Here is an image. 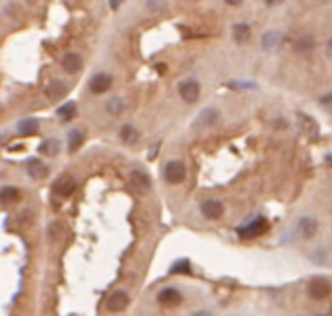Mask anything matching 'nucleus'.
I'll use <instances>...</instances> for the list:
<instances>
[{
	"instance_id": "obj_3",
	"label": "nucleus",
	"mask_w": 332,
	"mask_h": 316,
	"mask_svg": "<svg viewBox=\"0 0 332 316\" xmlns=\"http://www.w3.org/2000/svg\"><path fill=\"white\" fill-rule=\"evenodd\" d=\"M319 231V221L311 215H303L299 217V221L295 223V233L301 241H311Z\"/></svg>"
},
{
	"instance_id": "obj_10",
	"label": "nucleus",
	"mask_w": 332,
	"mask_h": 316,
	"mask_svg": "<svg viewBox=\"0 0 332 316\" xmlns=\"http://www.w3.org/2000/svg\"><path fill=\"white\" fill-rule=\"evenodd\" d=\"M157 301H159V305H163V307H177V305L183 303V295H181V291L175 289V287H165V289L159 291Z\"/></svg>"
},
{
	"instance_id": "obj_37",
	"label": "nucleus",
	"mask_w": 332,
	"mask_h": 316,
	"mask_svg": "<svg viewBox=\"0 0 332 316\" xmlns=\"http://www.w3.org/2000/svg\"><path fill=\"white\" fill-rule=\"evenodd\" d=\"M319 316H325V315H319Z\"/></svg>"
},
{
	"instance_id": "obj_12",
	"label": "nucleus",
	"mask_w": 332,
	"mask_h": 316,
	"mask_svg": "<svg viewBox=\"0 0 332 316\" xmlns=\"http://www.w3.org/2000/svg\"><path fill=\"white\" fill-rule=\"evenodd\" d=\"M53 190H55V194L57 196H63V198H68V196H72L74 194V190H76V182L72 177H61L59 181L53 184Z\"/></svg>"
},
{
	"instance_id": "obj_20",
	"label": "nucleus",
	"mask_w": 332,
	"mask_h": 316,
	"mask_svg": "<svg viewBox=\"0 0 332 316\" xmlns=\"http://www.w3.org/2000/svg\"><path fill=\"white\" fill-rule=\"evenodd\" d=\"M297 118H299V126H301V130H303L307 136L319 134V126H317L315 118H311V116H307V114H303V113L297 114Z\"/></svg>"
},
{
	"instance_id": "obj_1",
	"label": "nucleus",
	"mask_w": 332,
	"mask_h": 316,
	"mask_svg": "<svg viewBox=\"0 0 332 316\" xmlns=\"http://www.w3.org/2000/svg\"><path fill=\"white\" fill-rule=\"evenodd\" d=\"M163 177L169 184H181V182L187 179V167L183 161L179 159H173V161H167L165 169H163Z\"/></svg>"
},
{
	"instance_id": "obj_25",
	"label": "nucleus",
	"mask_w": 332,
	"mask_h": 316,
	"mask_svg": "<svg viewBox=\"0 0 332 316\" xmlns=\"http://www.w3.org/2000/svg\"><path fill=\"white\" fill-rule=\"evenodd\" d=\"M0 200L4 204L16 202V200H20V190L16 186H4L0 190Z\"/></svg>"
},
{
	"instance_id": "obj_21",
	"label": "nucleus",
	"mask_w": 332,
	"mask_h": 316,
	"mask_svg": "<svg viewBox=\"0 0 332 316\" xmlns=\"http://www.w3.org/2000/svg\"><path fill=\"white\" fill-rule=\"evenodd\" d=\"M313 47H315V39H313L311 35H301V37L293 43V51L299 53V54H305V53L313 51Z\"/></svg>"
},
{
	"instance_id": "obj_7",
	"label": "nucleus",
	"mask_w": 332,
	"mask_h": 316,
	"mask_svg": "<svg viewBox=\"0 0 332 316\" xmlns=\"http://www.w3.org/2000/svg\"><path fill=\"white\" fill-rule=\"evenodd\" d=\"M111 86H113V76L107 72H99L89 80V91L95 93V95H101V93L109 91Z\"/></svg>"
},
{
	"instance_id": "obj_16",
	"label": "nucleus",
	"mask_w": 332,
	"mask_h": 316,
	"mask_svg": "<svg viewBox=\"0 0 332 316\" xmlns=\"http://www.w3.org/2000/svg\"><path fill=\"white\" fill-rule=\"evenodd\" d=\"M131 184H133L136 190L146 192V190H150L152 181H150V177H148L144 171H133V173H131Z\"/></svg>"
},
{
	"instance_id": "obj_17",
	"label": "nucleus",
	"mask_w": 332,
	"mask_h": 316,
	"mask_svg": "<svg viewBox=\"0 0 332 316\" xmlns=\"http://www.w3.org/2000/svg\"><path fill=\"white\" fill-rule=\"evenodd\" d=\"M231 35H233V41L237 43V45H247L249 41H251V27L247 25V23H237V25H233V31H231Z\"/></svg>"
},
{
	"instance_id": "obj_18",
	"label": "nucleus",
	"mask_w": 332,
	"mask_h": 316,
	"mask_svg": "<svg viewBox=\"0 0 332 316\" xmlns=\"http://www.w3.org/2000/svg\"><path fill=\"white\" fill-rule=\"evenodd\" d=\"M59 152H61V142L57 138H47L39 146V154H43L47 158H55L59 156Z\"/></svg>"
},
{
	"instance_id": "obj_34",
	"label": "nucleus",
	"mask_w": 332,
	"mask_h": 316,
	"mask_svg": "<svg viewBox=\"0 0 332 316\" xmlns=\"http://www.w3.org/2000/svg\"><path fill=\"white\" fill-rule=\"evenodd\" d=\"M243 0H225V4H229V6H239Z\"/></svg>"
},
{
	"instance_id": "obj_4",
	"label": "nucleus",
	"mask_w": 332,
	"mask_h": 316,
	"mask_svg": "<svg viewBox=\"0 0 332 316\" xmlns=\"http://www.w3.org/2000/svg\"><path fill=\"white\" fill-rule=\"evenodd\" d=\"M268 231V221H266L265 217H257V219H253L251 223H247V225L239 227V237L245 239V241H249V239H257V237H261L263 233Z\"/></svg>"
},
{
	"instance_id": "obj_22",
	"label": "nucleus",
	"mask_w": 332,
	"mask_h": 316,
	"mask_svg": "<svg viewBox=\"0 0 332 316\" xmlns=\"http://www.w3.org/2000/svg\"><path fill=\"white\" fill-rule=\"evenodd\" d=\"M84 140H86V136H84L82 130H72V132L68 134V152H70V154L78 152V148H82Z\"/></svg>"
},
{
	"instance_id": "obj_30",
	"label": "nucleus",
	"mask_w": 332,
	"mask_h": 316,
	"mask_svg": "<svg viewBox=\"0 0 332 316\" xmlns=\"http://www.w3.org/2000/svg\"><path fill=\"white\" fill-rule=\"evenodd\" d=\"M125 2H127V0H109V8L117 12V10L121 8V4H125Z\"/></svg>"
},
{
	"instance_id": "obj_9",
	"label": "nucleus",
	"mask_w": 332,
	"mask_h": 316,
	"mask_svg": "<svg viewBox=\"0 0 332 316\" xmlns=\"http://www.w3.org/2000/svg\"><path fill=\"white\" fill-rule=\"evenodd\" d=\"M179 95L187 103H197L200 97V84L197 80H187L179 86Z\"/></svg>"
},
{
	"instance_id": "obj_8",
	"label": "nucleus",
	"mask_w": 332,
	"mask_h": 316,
	"mask_svg": "<svg viewBox=\"0 0 332 316\" xmlns=\"http://www.w3.org/2000/svg\"><path fill=\"white\" fill-rule=\"evenodd\" d=\"M129 303H131L129 293L123 291V289H119V291L111 293V297L107 299V311L109 313H123L129 307Z\"/></svg>"
},
{
	"instance_id": "obj_23",
	"label": "nucleus",
	"mask_w": 332,
	"mask_h": 316,
	"mask_svg": "<svg viewBox=\"0 0 332 316\" xmlns=\"http://www.w3.org/2000/svg\"><path fill=\"white\" fill-rule=\"evenodd\" d=\"M105 109H107V113L113 114V116H119L121 113H125L127 103H125V99H121V97H111L109 101H107V105H105Z\"/></svg>"
},
{
	"instance_id": "obj_29",
	"label": "nucleus",
	"mask_w": 332,
	"mask_h": 316,
	"mask_svg": "<svg viewBox=\"0 0 332 316\" xmlns=\"http://www.w3.org/2000/svg\"><path fill=\"white\" fill-rule=\"evenodd\" d=\"M165 8V2L163 0H148V10H163Z\"/></svg>"
},
{
	"instance_id": "obj_11",
	"label": "nucleus",
	"mask_w": 332,
	"mask_h": 316,
	"mask_svg": "<svg viewBox=\"0 0 332 316\" xmlns=\"http://www.w3.org/2000/svg\"><path fill=\"white\" fill-rule=\"evenodd\" d=\"M282 43H284V33H280L276 29H270V31H266L263 35V49L268 51V53L278 51L282 47Z\"/></svg>"
},
{
	"instance_id": "obj_33",
	"label": "nucleus",
	"mask_w": 332,
	"mask_h": 316,
	"mask_svg": "<svg viewBox=\"0 0 332 316\" xmlns=\"http://www.w3.org/2000/svg\"><path fill=\"white\" fill-rule=\"evenodd\" d=\"M193 316H214L210 311H199V313H195Z\"/></svg>"
},
{
	"instance_id": "obj_6",
	"label": "nucleus",
	"mask_w": 332,
	"mask_h": 316,
	"mask_svg": "<svg viewBox=\"0 0 332 316\" xmlns=\"http://www.w3.org/2000/svg\"><path fill=\"white\" fill-rule=\"evenodd\" d=\"M200 211H202V215L206 219L216 221V219H220L223 215V204L220 200H216V198H208V200H204L200 204Z\"/></svg>"
},
{
	"instance_id": "obj_32",
	"label": "nucleus",
	"mask_w": 332,
	"mask_h": 316,
	"mask_svg": "<svg viewBox=\"0 0 332 316\" xmlns=\"http://www.w3.org/2000/svg\"><path fill=\"white\" fill-rule=\"evenodd\" d=\"M284 0H265L266 6H278V4H282Z\"/></svg>"
},
{
	"instance_id": "obj_2",
	"label": "nucleus",
	"mask_w": 332,
	"mask_h": 316,
	"mask_svg": "<svg viewBox=\"0 0 332 316\" xmlns=\"http://www.w3.org/2000/svg\"><path fill=\"white\" fill-rule=\"evenodd\" d=\"M307 293H309L311 299L315 301H325L327 297H331L332 293V285L329 279L325 277H313L307 285Z\"/></svg>"
},
{
	"instance_id": "obj_5",
	"label": "nucleus",
	"mask_w": 332,
	"mask_h": 316,
	"mask_svg": "<svg viewBox=\"0 0 332 316\" xmlns=\"http://www.w3.org/2000/svg\"><path fill=\"white\" fill-rule=\"evenodd\" d=\"M220 120V113L214 107H206L199 113V116L193 122V128H212Z\"/></svg>"
},
{
	"instance_id": "obj_28",
	"label": "nucleus",
	"mask_w": 332,
	"mask_h": 316,
	"mask_svg": "<svg viewBox=\"0 0 332 316\" xmlns=\"http://www.w3.org/2000/svg\"><path fill=\"white\" fill-rule=\"evenodd\" d=\"M49 237H51L53 241H59V239L63 237V225H61V223H53L51 229H49Z\"/></svg>"
},
{
	"instance_id": "obj_24",
	"label": "nucleus",
	"mask_w": 332,
	"mask_h": 316,
	"mask_svg": "<svg viewBox=\"0 0 332 316\" xmlns=\"http://www.w3.org/2000/svg\"><path fill=\"white\" fill-rule=\"evenodd\" d=\"M138 138H140V132L134 128L133 124H125V126L121 128V140H123L125 144L133 146V144H136Z\"/></svg>"
},
{
	"instance_id": "obj_31",
	"label": "nucleus",
	"mask_w": 332,
	"mask_h": 316,
	"mask_svg": "<svg viewBox=\"0 0 332 316\" xmlns=\"http://www.w3.org/2000/svg\"><path fill=\"white\" fill-rule=\"evenodd\" d=\"M321 103H323V105H331L332 103V93L331 95H327V97H321Z\"/></svg>"
},
{
	"instance_id": "obj_14",
	"label": "nucleus",
	"mask_w": 332,
	"mask_h": 316,
	"mask_svg": "<svg viewBox=\"0 0 332 316\" xmlns=\"http://www.w3.org/2000/svg\"><path fill=\"white\" fill-rule=\"evenodd\" d=\"M27 175L35 181H41L49 175V165L43 163L41 159H29L27 161Z\"/></svg>"
},
{
	"instance_id": "obj_36",
	"label": "nucleus",
	"mask_w": 332,
	"mask_h": 316,
	"mask_svg": "<svg viewBox=\"0 0 332 316\" xmlns=\"http://www.w3.org/2000/svg\"><path fill=\"white\" fill-rule=\"evenodd\" d=\"M329 47H331V51H332V39H331V41H329Z\"/></svg>"
},
{
	"instance_id": "obj_35",
	"label": "nucleus",
	"mask_w": 332,
	"mask_h": 316,
	"mask_svg": "<svg viewBox=\"0 0 332 316\" xmlns=\"http://www.w3.org/2000/svg\"><path fill=\"white\" fill-rule=\"evenodd\" d=\"M325 163H327L329 167H332V154H327V158H325Z\"/></svg>"
},
{
	"instance_id": "obj_13",
	"label": "nucleus",
	"mask_w": 332,
	"mask_h": 316,
	"mask_svg": "<svg viewBox=\"0 0 332 316\" xmlns=\"http://www.w3.org/2000/svg\"><path fill=\"white\" fill-rule=\"evenodd\" d=\"M61 64H63V70L68 72V74H78L82 70V66H84L82 56L78 53H66L63 56V60H61Z\"/></svg>"
},
{
	"instance_id": "obj_19",
	"label": "nucleus",
	"mask_w": 332,
	"mask_h": 316,
	"mask_svg": "<svg viewBox=\"0 0 332 316\" xmlns=\"http://www.w3.org/2000/svg\"><path fill=\"white\" fill-rule=\"evenodd\" d=\"M39 132V122L35 118H23L18 122V134L20 136H33Z\"/></svg>"
},
{
	"instance_id": "obj_26",
	"label": "nucleus",
	"mask_w": 332,
	"mask_h": 316,
	"mask_svg": "<svg viewBox=\"0 0 332 316\" xmlns=\"http://www.w3.org/2000/svg\"><path fill=\"white\" fill-rule=\"evenodd\" d=\"M57 114H59L63 120H72V118L76 116V103H74V101H68V103H65L63 107H59V109H57Z\"/></svg>"
},
{
	"instance_id": "obj_15",
	"label": "nucleus",
	"mask_w": 332,
	"mask_h": 316,
	"mask_svg": "<svg viewBox=\"0 0 332 316\" xmlns=\"http://www.w3.org/2000/svg\"><path fill=\"white\" fill-rule=\"evenodd\" d=\"M45 91H47V97H49V99L59 101V99H63L68 93V86L65 82H61V80H55V82H51V84L47 86Z\"/></svg>"
},
{
	"instance_id": "obj_27",
	"label": "nucleus",
	"mask_w": 332,
	"mask_h": 316,
	"mask_svg": "<svg viewBox=\"0 0 332 316\" xmlns=\"http://www.w3.org/2000/svg\"><path fill=\"white\" fill-rule=\"evenodd\" d=\"M189 271H191V262L187 258H181L169 268V273H173V275H183V273H189Z\"/></svg>"
}]
</instances>
